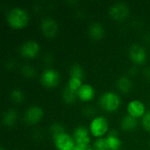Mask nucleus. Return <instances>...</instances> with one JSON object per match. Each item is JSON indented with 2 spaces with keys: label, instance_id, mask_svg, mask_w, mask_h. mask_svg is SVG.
<instances>
[{
  "label": "nucleus",
  "instance_id": "4",
  "mask_svg": "<svg viewBox=\"0 0 150 150\" xmlns=\"http://www.w3.org/2000/svg\"><path fill=\"white\" fill-rule=\"evenodd\" d=\"M53 140L58 150H73L76 146V142L73 137L66 132L60 134L59 135L53 138Z\"/></svg>",
  "mask_w": 150,
  "mask_h": 150
},
{
  "label": "nucleus",
  "instance_id": "5",
  "mask_svg": "<svg viewBox=\"0 0 150 150\" xmlns=\"http://www.w3.org/2000/svg\"><path fill=\"white\" fill-rule=\"evenodd\" d=\"M59 73L56 69L52 68L45 69L40 75V82L41 83L48 88H52L55 86L59 82Z\"/></svg>",
  "mask_w": 150,
  "mask_h": 150
},
{
  "label": "nucleus",
  "instance_id": "27",
  "mask_svg": "<svg viewBox=\"0 0 150 150\" xmlns=\"http://www.w3.org/2000/svg\"><path fill=\"white\" fill-rule=\"evenodd\" d=\"M73 150H93L92 147L90 145H79V144H76L75 148Z\"/></svg>",
  "mask_w": 150,
  "mask_h": 150
},
{
  "label": "nucleus",
  "instance_id": "14",
  "mask_svg": "<svg viewBox=\"0 0 150 150\" xmlns=\"http://www.w3.org/2000/svg\"><path fill=\"white\" fill-rule=\"evenodd\" d=\"M106 142L108 143V146L111 150H119L121 145V142L118 136V133L115 130H111L109 134H107Z\"/></svg>",
  "mask_w": 150,
  "mask_h": 150
},
{
  "label": "nucleus",
  "instance_id": "16",
  "mask_svg": "<svg viewBox=\"0 0 150 150\" xmlns=\"http://www.w3.org/2000/svg\"><path fill=\"white\" fill-rule=\"evenodd\" d=\"M17 120V112L14 109H7L2 114V123L6 127H12Z\"/></svg>",
  "mask_w": 150,
  "mask_h": 150
},
{
  "label": "nucleus",
  "instance_id": "15",
  "mask_svg": "<svg viewBox=\"0 0 150 150\" xmlns=\"http://www.w3.org/2000/svg\"><path fill=\"white\" fill-rule=\"evenodd\" d=\"M88 31H89L90 36L95 40H98V39L102 38L105 33V29H104L103 25L98 22H92L90 25Z\"/></svg>",
  "mask_w": 150,
  "mask_h": 150
},
{
  "label": "nucleus",
  "instance_id": "1",
  "mask_svg": "<svg viewBox=\"0 0 150 150\" xmlns=\"http://www.w3.org/2000/svg\"><path fill=\"white\" fill-rule=\"evenodd\" d=\"M6 19L10 26L14 29H18L24 27L28 23V13L25 9L19 6L11 8L6 16Z\"/></svg>",
  "mask_w": 150,
  "mask_h": 150
},
{
  "label": "nucleus",
  "instance_id": "25",
  "mask_svg": "<svg viewBox=\"0 0 150 150\" xmlns=\"http://www.w3.org/2000/svg\"><path fill=\"white\" fill-rule=\"evenodd\" d=\"M50 132H51V134H52V137L54 138L55 136L59 135L60 134L65 132L64 131V128L62 125L58 124V123H54L50 127Z\"/></svg>",
  "mask_w": 150,
  "mask_h": 150
},
{
  "label": "nucleus",
  "instance_id": "30",
  "mask_svg": "<svg viewBox=\"0 0 150 150\" xmlns=\"http://www.w3.org/2000/svg\"><path fill=\"white\" fill-rule=\"evenodd\" d=\"M149 147H150V143H149Z\"/></svg>",
  "mask_w": 150,
  "mask_h": 150
},
{
  "label": "nucleus",
  "instance_id": "11",
  "mask_svg": "<svg viewBox=\"0 0 150 150\" xmlns=\"http://www.w3.org/2000/svg\"><path fill=\"white\" fill-rule=\"evenodd\" d=\"M129 56L134 62L142 63L147 59V52L142 46L134 44L129 48Z\"/></svg>",
  "mask_w": 150,
  "mask_h": 150
},
{
  "label": "nucleus",
  "instance_id": "7",
  "mask_svg": "<svg viewBox=\"0 0 150 150\" xmlns=\"http://www.w3.org/2000/svg\"><path fill=\"white\" fill-rule=\"evenodd\" d=\"M73 139L76 144L79 145H90L91 136L90 131L84 126H78L74 129Z\"/></svg>",
  "mask_w": 150,
  "mask_h": 150
},
{
  "label": "nucleus",
  "instance_id": "19",
  "mask_svg": "<svg viewBox=\"0 0 150 150\" xmlns=\"http://www.w3.org/2000/svg\"><path fill=\"white\" fill-rule=\"evenodd\" d=\"M76 98H77L76 91L70 89L68 85L62 90V98L66 103L71 104L76 100Z\"/></svg>",
  "mask_w": 150,
  "mask_h": 150
},
{
  "label": "nucleus",
  "instance_id": "29",
  "mask_svg": "<svg viewBox=\"0 0 150 150\" xmlns=\"http://www.w3.org/2000/svg\"><path fill=\"white\" fill-rule=\"evenodd\" d=\"M0 150H4V147H0Z\"/></svg>",
  "mask_w": 150,
  "mask_h": 150
},
{
  "label": "nucleus",
  "instance_id": "22",
  "mask_svg": "<svg viewBox=\"0 0 150 150\" xmlns=\"http://www.w3.org/2000/svg\"><path fill=\"white\" fill-rule=\"evenodd\" d=\"M82 84H83V79L78 77L70 76L68 81V86L75 91H77V90L81 87Z\"/></svg>",
  "mask_w": 150,
  "mask_h": 150
},
{
  "label": "nucleus",
  "instance_id": "23",
  "mask_svg": "<svg viewBox=\"0 0 150 150\" xmlns=\"http://www.w3.org/2000/svg\"><path fill=\"white\" fill-rule=\"evenodd\" d=\"M11 98L14 101V102H21L24 98V95H23V92L20 89H18V88H15L13 89L11 91Z\"/></svg>",
  "mask_w": 150,
  "mask_h": 150
},
{
  "label": "nucleus",
  "instance_id": "12",
  "mask_svg": "<svg viewBox=\"0 0 150 150\" xmlns=\"http://www.w3.org/2000/svg\"><path fill=\"white\" fill-rule=\"evenodd\" d=\"M127 114L136 119L141 116H143L146 112L144 104L141 100H138V99L131 100L127 106Z\"/></svg>",
  "mask_w": 150,
  "mask_h": 150
},
{
  "label": "nucleus",
  "instance_id": "18",
  "mask_svg": "<svg viewBox=\"0 0 150 150\" xmlns=\"http://www.w3.org/2000/svg\"><path fill=\"white\" fill-rule=\"evenodd\" d=\"M117 87L122 92H128L132 88V82L127 76H122L117 80Z\"/></svg>",
  "mask_w": 150,
  "mask_h": 150
},
{
  "label": "nucleus",
  "instance_id": "3",
  "mask_svg": "<svg viewBox=\"0 0 150 150\" xmlns=\"http://www.w3.org/2000/svg\"><path fill=\"white\" fill-rule=\"evenodd\" d=\"M108 130V121L104 116H97L93 118L90 123V132L95 137L100 138L106 134Z\"/></svg>",
  "mask_w": 150,
  "mask_h": 150
},
{
  "label": "nucleus",
  "instance_id": "26",
  "mask_svg": "<svg viewBox=\"0 0 150 150\" xmlns=\"http://www.w3.org/2000/svg\"><path fill=\"white\" fill-rule=\"evenodd\" d=\"M142 123L143 127H144L147 131L150 132V110L147 111V112H145V114L142 116Z\"/></svg>",
  "mask_w": 150,
  "mask_h": 150
},
{
  "label": "nucleus",
  "instance_id": "24",
  "mask_svg": "<svg viewBox=\"0 0 150 150\" xmlns=\"http://www.w3.org/2000/svg\"><path fill=\"white\" fill-rule=\"evenodd\" d=\"M21 71H22V73H23L25 76H27V77H33V76L35 75V73H36L34 68H33V66L29 65V64H25V65H23L22 68H21Z\"/></svg>",
  "mask_w": 150,
  "mask_h": 150
},
{
  "label": "nucleus",
  "instance_id": "20",
  "mask_svg": "<svg viewBox=\"0 0 150 150\" xmlns=\"http://www.w3.org/2000/svg\"><path fill=\"white\" fill-rule=\"evenodd\" d=\"M92 149L93 150H111L108 143L106 142L105 138H98L94 141L92 144Z\"/></svg>",
  "mask_w": 150,
  "mask_h": 150
},
{
  "label": "nucleus",
  "instance_id": "9",
  "mask_svg": "<svg viewBox=\"0 0 150 150\" xmlns=\"http://www.w3.org/2000/svg\"><path fill=\"white\" fill-rule=\"evenodd\" d=\"M129 12V8L127 4L123 2H118L113 4L109 8L110 15L115 19H123L125 18Z\"/></svg>",
  "mask_w": 150,
  "mask_h": 150
},
{
  "label": "nucleus",
  "instance_id": "17",
  "mask_svg": "<svg viewBox=\"0 0 150 150\" xmlns=\"http://www.w3.org/2000/svg\"><path fill=\"white\" fill-rule=\"evenodd\" d=\"M137 124H138V121H137V119L127 114V115H125L122 120H121V122H120V126H121V128L125 131H131V130H134L136 127H137Z\"/></svg>",
  "mask_w": 150,
  "mask_h": 150
},
{
  "label": "nucleus",
  "instance_id": "13",
  "mask_svg": "<svg viewBox=\"0 0 150 150\" xmlns=\"http://www.w3.org/2000/svg\"><path fill=\"white\" fill-rule=\"evenodd\" d=\"M77 97L82 101H89L93 98L95 95L94 88L89 83H83L76 91Z\"/></svg>",
  "mask_w": 150,
  "mask_h": 150
},
{
  "label": "nucleus",
  "instance_id": "21",
  "mask_svg": "<svg viewBox=\"0 0 150 150\" xmlns=\"http://www.w3.org/2000/svg\"><path fill=\"white\" fill-rule=\"evenodd\" d=\"M69 74H70V76L78 77V78L83 79V68L78 63H75V64H73L71 66L70 70H69Z\"/></svg>",
  "mask_w": 150,
  "mask_h": 150
},
{
  "label": "nucleus",
  "instance_id": "10",
  "mask_svg": "<svg viewBox=\"0 0 150 150\" xmlns=\"http://www.w3.org/2000/svg\"><path fill=\"white\" fill-rule=\"evenodd\" d=\"M40 29L47 37H53L55 35L58 25L56 21L51 17H46L40 21Z\"/></svg>",
  "mask_w": 150,
  "mask_h": 150
},
{
  "label": "nucleus",
  "instance_id": "6",
  "mask_svg": "<svg viewBox=\"0 0 150 150\" xmlns=\"http://www.w3.org/2000/svg\"><path fill=\"white\" fill-rule=\"evenodd\" d=\"M39 49H40V46L36 40H28L21 44L19 47V52L24 57L32 58L38 54Z\"/></svg>",
  "mask_w": 150,
  "mask_h": 150
},
{
  "label": "nucleus",
  "instance_id": "28",
  "mask_svg": "<svg viewBox=\"0 0 150 150\" xmlns=\"http://www.w3.org/2000/svg\"><path fill=\"white\" fill-rule=\"evenodd\" d=\"M144 75H145V76H146V77L150 78V69L149 68H146V69H144Z\"/></svg>",
  "mask_w": 150,
  "mask_h": 150
},
{
  "label": "nucleus",
  "instance_id": "8",
  "mask_svg": "<svg viewBox=\"0 0 150 150\" xmlns=\"http://www.w3.org/2000/svg\"><path fill=\"white\" fill-rule=\"evenodd\" d=\"M43 116L42 109L38 105H31L24 112V120L28 124L37 123Z\"/></svg>",
  "mask_w": 150,
  "mask_h": 150
},
{
  "label": "nucleus",
  "instance_id": "2",
  "mask_svg": "<svg viewBox=\"0 0 150 150\" xmlns=\"http://www.w3.org/2000/svg\"><path fill=\"white\" fill-rule=\"evenodd\" d=\"M99 105L105 111H115L120 105V98L113 91H105L99 98Z\"/></svg>",
  "mask_w": 150,
  "mask_h": 150
}]
</instances>
